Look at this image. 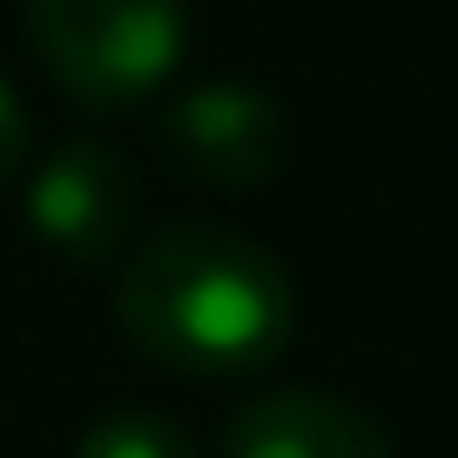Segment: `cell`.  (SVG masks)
Returning <instances> with one entry per match:
<instances>
[{
    "mask_svg": "<svg viewBox=\"0 0 458 458\" xmlns=\"http://www.w3.org/2000/svg\"><path fill=\"white\" fill-rule=\"evenodd\" d=\"M162 156L209 189H257L284 169L290 122L250 81H196L162 114Z\"/></svg>",
    "mask_w": 458,
    "mask_h": 458,
    "instance_id": "3",
    "label": "cell"
},
{
    "mask_svg": "<svg viewBox=\"0 0 458 458\" xmlns=\"http://www.w3.org/2000/svg\"><path fill=\"white\" fill-rule=\"evenodd\" d=\"M74 458H202V445L189 438L175 418H156V411H114V418H95L74 445Z\"/></svg>",
    "mask_w": 458,
    "mask_h": 458,
    "instance_id": "6",
    "label": "cell"
},
{
    "mask_svg": "<svg viewBox=\"0 0 458 458\" xmlns=\"http://www.w3.org/2000/svg\"><path fill=\"white\" fill-rule=\"evenodd\" d=\"M28 41L81 108L156 95L189 47L182 0H28Z\"/></svg>",
    "mask_w": 458,
    "mask_h": 458,
    "instance_id": "2",
    "label": "cell"
},
{
    "mask_svg": "<svg viewBox=\"0 0 458 458\" xmlns=\"http://www.w3.org/2000/svg\"><path fill=\"white\" fill-rule=\"evenodd\" d=\"M223 458H391V438L337 391L284 385L229 411Z\"/></svg>",
    "mask_w": 458,
    "mask_h": 458,
    "instance_id": "5",
    "label": "cell"
},
{
    "mask_svg": "<svg viewBox=\"0 0 458 458\" xmlns=\"http://www.w3.org/2000/svg\"><path fill=\"white\" fill-rule=\"evenodd\" d=\"M28 229L74 263H108L135 229V175L95 135L61 142L28 175Z\"/></svg>",
    "mask_w": 458,
    "mask_h": 458,
    "instance_id": "4",
    "label": "cell"
},
{
    "mask_svg": "<svg viewBox=\"0 0 458 458\" xmlns=\"http://www.w3.org/2000/svg\"><path fill=\"white\" fill-rule=\"evenodd\" d=\"M114 317L156 364L182 377H243L290 344V270L243 229L175 223L129 250L114 276Z\"/></svg>",
    "mask_w": 458,
    "mask_h": 458,
    "instance_id": "1",
    "label": "cell"
},
{
    "mask_svg": "<svg viewBox=\"0 0 458 458\" xmlns=\"http://www.w3.org/2000/svg\"><path fill=\"white\" fill-rule=\"evenodd\" d=\"M21 162H28V108H21L14 88L0 81V189L21 175Z\"/></svg>",
    "mask_w": 458,
    "mask_h": 458,
    "instance_id": "7",
    "label": "cell"
}]
</instances>
